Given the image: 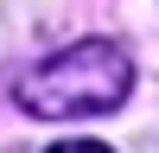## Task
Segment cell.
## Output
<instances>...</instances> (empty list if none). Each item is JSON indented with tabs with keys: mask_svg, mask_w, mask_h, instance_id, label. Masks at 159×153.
I'll list each match as a JSON object with an SVG mask.
<instances>
[{
	"mask_svg": "<svg viewBox=\"0 0 159 153\" xmlns=\"http://www.w3.org/2000/svg\"><path fill=\"white\" fill-rule=\"evenodd\" d=\"M51 153H108L102 140H64V147H51Z\"/></svg>",
	"mask_w": 159,
	"mask_h": 153,
	"instance_id": "7a4b0ae2",
	"label": "cell"
},
{
	"mask_svg": "<svg viewBox=\"0 0 159 153\" xmlns=\"http://www.w3.org/2000/svg\"><path fill=\"white\" fill-rule=\"evenodd\" d=\"M127 89H134L127 51L115 38H83V45L45 58L19 83V109L45 115V121H83V115H108Z\"/></svg>",
	"mask_w": 159,
	"mask_h": 153,
	"instance_id": "6da1fadb",
	"label": "cell"
}]
</instances>
